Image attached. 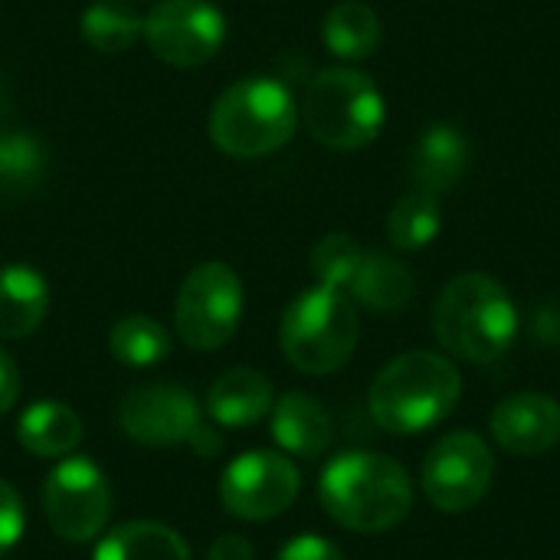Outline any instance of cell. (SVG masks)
<instances>
[{
    "label": "cell",
    "mask_w": 560,
    "mask_h": 560,
    "mask_svg": "<svg viewBox=\"0 0 560 560\" xmlns=\"http://www.w3.org/2000/svg\"><path fill=\"white\" fill-rule=\"evenodd\" d=\"M82 436V417L62 400H36L16 420V443L36 459L72 456Z\"/></svg>",
    "instance_id": "cell-17"
},
{
    "label": "cell",
    "mask_w": 560,
    "mask_h": 560,
    "mask_svg": "<svg viewBox=\"0 0 560 560\" xmlns=\"http://www.w3.org/2000/svg\"><path fill=\"white\" fill-rule=\"evenodd\" d=\"M469 138L456 125H430L410 151V177L417 190L443 197L453 190L469 167Z\"/></svg>",
    "instance_id": "cell-15"
},
{
    "label": "cell",
    "mask_w": 560,
    "mask_h": 560,
    "mask_svg": "<svg viewBox=\"0 0 560 560\" xmlns=\"http://www.w3.org/2000/svg\"><path fill=\"white\" fill-rule=\"evenodd\" d=\"M276 560H345V555L338 545H331L322 535H299V538L282 545Z\"/></svg>",
    "instance_id": "cell-28"
},
{
    "label": "cell",
    "mask_w": 560,
    "mask_h": 560,
    "mask_svg": "<svg viewBox=\"0 0 560 560\" xmlns=\"http://www.w3.org/2000/svg\"><path fill=\"white\" fill-rule=\"evenodd\" d=\"M187 446H190L200 459H213V456H220V453H223V436H220L213 427H207V423H203V427L190 436V443H187Z\"/></svg>",
    "instance_id": "cell-31"
},
{
    "label": "cell",
    "mask_w": 560,
    "mask_h": 560,
    "mask_svg": "<svg viewBox=\"0 0 560 560\" xmlns=\"http://www.w3.org/2000/svg\"><path fill=\"white\" fill-rule=\"evenodd\" d=\"M295 125L299 105L292 89L272 75H246L217 98L207 131L223 154L253 161L285 148Z\"/></svg>",
    "instance_id": "cell-4"
},
{
    "label": "cell",
    "mask_w": 560,
    "mask_h": 560,
    "mask_svg": "<svg viewBox=\"0 0 560 560\" xmlns=\"http://www.w3.org/2000/svg\"><path fill=\"white\" fill-rule=\"evenodd\" d=\"M243 318V282L233 266L210 259L187 272L174 302L177 338L194 351H220Z\"/></svg>",
    "instance_id": "cell-7"
},
{
    "label": "cell",
    "mask_w": 560,
    "mask_h": 560,
    "mask_svg": "<svg viewBox=\"0 0 560 560\" xmlns=\"http://www.w3.org/2000/svg\"><path fill=\"white\" fill-rule=\"evenodd\" d=\"M299 115L318 144L358 151L381 135L387 105L371 75L354 66H331L308 82Z\"/></svg>",
    "instance_id": "cell-6"
},
{
    "label": "cell",
    "mask_w": 560,
    "mask_h": 560,
    "mask_svg": "<svg viewBox=\"0 0 560 560\" xmlns=\"http://www.w3.org/2000/svg\"><path fill=\"white\" fill-rule=\"evenodd\" d=\"M92 560H190V548L161 522H125L98 541Z\"/></svg>",
    "instance_id": "cell-20"
},
{
    "label": "cell",
    "mask_w": 560,
    "mask_h": 560,
    "mask_svg": "<svg viewBox=\"0 0 560 560\" xmlns=\"http://www.w3.org/2000/svg\"><path fill=\"white\" fill-rule=\"evenodd\" d=\"M322 39L345 62L371 59L381 46V16L364 0H341L325 13Z\"/></svg>",
    "instance_id": "cell-21"
},
{
    "label": "cell",
    "mask_w": 560,
    "mask_h": 560,
    "mask_svg": "<svg viewBox=\"0 0 560 560\" xmlns=\"http://www.w3.org/2000/svg\"><path fill=\"white\" fill-rule=\"evenodd\" d=\"M318 499L335 525L358 535H381L410 515L413 486L397 459L351 450L325 466Z\"/></svg>",
    "instance_id": "cell-1"
},
{
    "label": "cell",
    "mask_w": 560,
    "mask_h": 560,
    "mask_svg": "<svg viewBox=\"0 0 560 560\" xmlns=\"http://www.w3.org/2000/svg\"><path fill=\"white\" fill-rule=\"evenodd\" d=\"M46 171V151L43 144L20 128L0 131V194L20 197L33 190L43 180Z\"/></svg>",
    "instance_id": "cell-25"
},
{
    "label": "cell",
    "mask_w": 560,
    "mask_h": 560,
    "mask_svg": "<svg viewBox=\"0 0 560 560\" xmlns=\"http://www.w3.org/2000/svg\"><path fill=\"white\" fill-rule=\"evenodd\" d=\"M108 351L125 368H154L171 354V335L151 315H125L108 331Z\"/></svg>",
    "instance_id": "cell-23"
},
{
    "label": "cell",
    "mask_w": 560,
    "mask_h": 560,
    "mask_svg": "<svg viewBox=\"0 0 560 560\" xmlns=\"http://www.w3.org/2000/svg\"><path fill=\"white\" fill-rule=\"evenodd\" d=\"M358 312L348 292L315 285L289 302L279 322V348L302 374H335L358 348Z\"/></svg>",
    "instance_id": "cell-5"
},
{
    "label": "cell",
    "mask_w": 560,
    "mask_h": 560,
    "mask_svg": "<svg viewBox=\"0 0 560 560\" xmlns=\"http://www.w3.org/2000/svg\"><path fill=\"white\" fill-rule=\"evenodd\" d=\"M272 384L256 368H230L223 371L210 394H207V413L220 427H253L272 410Z\"/></svg>",
    "instance_id": "cell-16"
},
{
    "label": "cell",
    "mask_w": 560,
    "mask_h": 560,
    "mask_svg": "<svg viewBox=\"0 0 560 560\" xmlns=\"http://www.w3.org/2000/svg\"><path fill=\"white\" fill-rule=\"evenodd\" d=\"M23 528H26L23 499L10 482L0 479V558L16 548V541L23 538Z\"/></svg>",
    "instance_id": "cell-27"
},
{
    "label": "cell",
    "mask_w": 560,
    "mask_h": 560,
    "mask_svg": "<svg viewBox=\"0 0 560 560\" xmlns=\"http://www.w3.org/2000/svg\"><path fill=\"white\" fill-rule=\"evenodd\" d=\"M85 43L105 56H118L144 36V16L128 0H95L85 7L79 23Z\"/></svg>",
    "instance_id": "cell-22"
},
{
    "label": "cell",
    "mask_w": 560,
    "mask_h": 560,
    "mask_svg": "<svg viewBox=\"0 0 560 560\" xmlns=\"http://www.w3.org/2000/svg\"><path fill=\"white\" fill-rule=\"evenodd\" d=\"M20 397V368L16 361L0 348V413H7Z\"/></svg>",
    "instance_id": "cell-30"
},
{
    "label": "cell",
    "mask_w": 560,
    "mask_h": 560,
    "mask_svg": "<svg viewBox=\"0 0 560 560\" xmlns=\"http://www.w3.org/2000/svg\"><path fill=\"white\" fill-rule=\"evenodd\" d=\"M43 512L56 538L92 541L112 518L108 476L89 456H62L43 482Z\"/></svg>",
    "instance_id": "cell-8"
},
{
    "label": "cell",
    "mask_w": 560,
    "mask_h": 560,
    "mask_svg": "<svg viewBox=\"0 0 560 560\" xmlns=\"http://www.w3.org/2000/svg\"><path fill=\"white\" fill-rule=\"evenodd\" d=\"M361 259H364V249L348 233H328L312 249V272H315L318 285L345 292L351 285Z\"/></svg>",
    "instance_id": "cell-26"
},
{
    "label": "cell",
    "mask_w": 560,
    "mask_h": 560,
    "mask_svg": "<svg viewBox=\"0 0 560 560\" xmlns=\"http://www.w3.org/2000/svg\"><path fill=\"white\" fill-rule=\"evenodd\" d=\"M495 476V456L489 443L472 430L446 433L433 443L423 463V495L443 515H463L476 509Z\"/></svg>",
    "instance_id": "cell-9"
},
{
    "label": "cell",
    "mask_w": 560,
    "mask_h": 560,
    "mask_svg": "<svg viewBox=\"0 0 560 560\" xmlns=\"http://www.w3.org/2000/svg\"><path fill=\"white\" fill-rule=\"evenodd\" d=\"M118 427L141 446H180L203 427L200 404L180 384H141L118 407Z\"/></svg>",
    "instance_id": "cell-12"
},
{
    "label": "cell",
    "mask_w": 560,
    "mask_h": 560,
    "mask_svg": "<svg viewBox=\"0 0 560 560\" xmlns=\"http://www.w3.org/2000/svg\"><path fill=\"white\" fill-rule=\"evenodd\" d=\"M433 331L450 354L469 364H492L515 345L518 308L499 279L466 272L440 292Z\"/></svg>",
    "instance_id": "cell-3"
},
{
    "label": "cell",
    "mask_w": 560,
    "mask_h": 560,
    "mask_svg": "<svg viewBox=\"0 0 560 560\" xmlns=\"http://www.w3.org/2000/svg\"><path fill=\"white\" fill-rule=\"evenodd\" d=\"M413 289H417L413 272L400 259H394L387 253H364V259L345 292L351 302H358L371 312H400L410 305Z\"/></svg>",
    "instance_id": "cell-19"
},
{
    "label": "cell",
    "mask_w": 560,
    "mask_h": 560,
    "mask_svg": "<svg viewBox=\"0 0 560 560\" xmlns=\"http://www.w3.org/2000/svg\"><path fill=\"white\" fill-rule=\"evenodd\" d=\"M207 560H256V551H253V545L243 535H220L210 545Z\"/></svg>",
    "instance_id": "cell-29"
},
{
    "label": "cell",
    "mask_w": 560,
    "mask_h": 560,
    "mask_svg": "<svg viewBox=\"0 0 560 560\" xmlns=\"http://www.w3.org/2000/svg\"><path fill=\"white\" fill-rule=\"evenodd\" d=\"M49 312V282L26 262L0 269V338L16 341L33 335Z\"/></svg>",
    "instance_id": "cell-18"
},
{
    "label": "cell",
    "mask_w": 560,
    "mask_h": 560,
    "mask_svg": "<svg viewBox=\"0 0 560 560\" xmlns=\"http://www.w3.org/2000/svg\"><path fill=\"white\" fill-rule=\"evenodd\" d=\"M492 440L512 456H541L560 443V404L548 394L522 390L505 397L489 420Z\"/></svg>",
    "instance_id": "cell-13"
},
{
    "label": "cell",
    "mask_w": 560,
    "mask_h": 560,
    "mask_svg": "<svg viewBox=\"0 0 560 560\" xmlns=\"http://www.w3.org/2000/svg\"><path fill=\"white\" fill-rule=\"evenodd\" d=\"M148 49L174 66H207L226 43V16L210 0H158L144 16Z\"/></svg>",
    "instance_id": "cell-11"
},
{
    "label": "cell",
    "mask_w": 560,
    "mask_h": 560,
    "mask_svg": "<svg viewBox=\"0 0 560 560\" xmlns=\"http://www.w3.org/2000/svg\"><path fill=\"white\" fill-rule=\"evenodd\" d=\"M302 476L285 453L249 450L220 476V505L243 522H272L299 499Z\"/></svg>",
    "instance_id": "cell-10"
},
{
    "label": "cell",
    "mask_w": 560,
    "mask_h": 560,
    "mask_svg": "<svg viewBox=\"0 0 560 560\" xmlns=\"http://www.w3.org/2000/svg\"><path fill=\"white\" fill-rule=\"evenodd\" d=\"M463 397L456 364L433 351L394 358L371 384L368 407L374 423L394 436H413L443 423Z\"/></svg>",
    "instance_id": "cell-2"
},
{
    "label": "cell",
    "mask_w": 560,
    "mask_h": 560,
    "mask_svg": "<svg viewBox=\"0 0 560 560\" xmlns=\"http://www.w3.org/2000/svg\"><path fill=\"white\" fill-rule=\"evenodd\" d=\"M443 226V210H440V197L427 194V190H410L404 194L390 217H387V240L397 249H423L440 236Z\"/></svg>",
    "instance_id": "cell-24"
},
{
    "label": "cell",
    "mask_w": 560,
    "mask_h": 560,
    "mask_svg": "<svg viewBox=\"0 0 560 560\" xmlns=\"http://www.w3.org/2000/svg\"><path fill=\"white\" fill-rule=\"evenodd\" d=\"M272 440L285 456L322 459L335 440V427L322 400L302 390H289L272 404Z\"/></svg>",
    "instance_id": "cell-14"
}]
</instances>
